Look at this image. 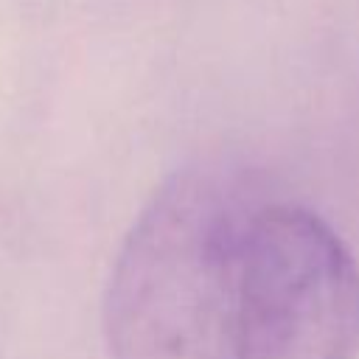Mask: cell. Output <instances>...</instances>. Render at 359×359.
<instances>
[{"label": "cell", "mask_w": 359, "mask_h": 359, "mask_svg": "<svg viewBox=\"0 0 359 359\" xmlns=\"http://www.w3.org/2000/svg\"><path fill=\"white\" fill-rule=\"evenodd\" d=\"M255 208L216 165H185L149 196L104 289L109 359H236L241 252Z\"/></svg>", "instance_id": "6da1fadb"}, {"label": "cell", "mask_w": 359, "mask_h": 359, "mask_svg": "<svg viewBox=\"0 0 359 359\" xmlns=\"http://www.w3.org/2000/svg\"><path fill=\"white\" fill-rule=\"evenodd\" d=\"M359 266L314 210L258 205L244 236L236 359H353Z\"/></svg>", "instance_id": "7a4b0ae2"}]
</instances>
